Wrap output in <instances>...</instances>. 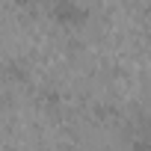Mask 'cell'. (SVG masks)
I'll use <instances>...</instances> for the list:
<instances>
[{"mask_svg":"<svg viewBox=\"0 0 151 151\" xmlns=\"http://www.w3.org/2000/svg\"><path fill=\"white\" fill-rule=\"evenodd\" d=\"M53 18L59 24H83L86 12L74 3V0H53Z\"/></svg>","mask_w":151,"mask_h":151,"instance_id":"obj_1","label":"cell"},{"mask_svg":"<svg viewBox=\"0 0 151 151\" xmlns=\"http://www.w3.org/2000/svg\"><path fill=\"white\" fill-rule=\"evenodd\" d=\"M6 74L15 77V80H24V77H27V71H24V65H21L18 59H9V62H6Z\"/></svg>","mask_w":151,"mask_h":151,"instance_id":"obj_2","label":"cell"},{"mask_svg":"<svg viewBox=\"0 0 151 151\" xmlns=\"http://www.w3.org/2000/svg\"><path fill=\"white\" fill-rule=\"evenodd\" d=\"M15 3H21V6H30V3H39V0H15Z\"/></svg>","mask_w":151,"mask_h":151,"instance_id":"obj_3","label":"cell"}]
</instances>
